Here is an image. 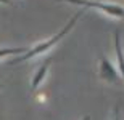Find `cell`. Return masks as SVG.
Returning a JSON list of instances; mask_svg holds the SVG:
<instances>
[{
	"label": "cell",
	"mask_w": 124,
	"mask_h": 120,
	"mask_svg": "<svg viewBox=\"0 0 124 120\" xmlns=\"http://www.w3.org/2000/svg\"><path fill=\"white\" fill-rule=\"evenodd\" d=\"M69 3H76V5H84L89 8H95V10H101L103 13L115 16V18H124V8L119 5L115 3H103V2H92V0H64Z\"/></svg>",
	"instance_id": "2"
},
{
	"label": "cell",
	"mask_w": 124,
	"mask_h": 120,
	"mask_svg": "<svg viewBox=\"0 0 124 120\" xmlns=\"http://www.w3.org/2000/svg\"><path fill=\"white\" fill-rule=\"evenodd\" d=\"M26 48H0V58L3 56H13V55H24Z\"/></svg>",
	"instance_id": "6"
},
{
	"label": "cell",
	"mask_w": 124,
	"mask_h": 120,
	"mask_svg": "<svg viewBox=\"0 0 124 120\" xmlns=\"http://www.w3.org/2000/svg\"><path fill=\"white\" fill-rule=\"evenodd\" d=\"M82 14V11H78V13L74 14L73 18L69 19L68 23H66V26H64L63 29H61L58 34H55L52 38H48L47 42H42V43H39V45H36L34 48H31V50H28L26 53H24L23 56H18V58H15L13 61H10V64H18V63H23V61H28V59H32L34 56H39V55H42V53H45V51H48L52 48V46L55 45L56 42H60L61 38L66 35V34L71 31V29L74 27V24L78 23V19H79V16Z\"/></svg>",
	"instance_id": "1"
},
{
	"label": "cell",
	"mask_w": 124,
	"mask_h": 120,
	"mask_svg": "<svg viewBox=\"0 0 124 120\" xmlns=\"http://www.w3.org/2000/svg\"><path fill=\"white\" fill-rule=\"evenodd\" d=\"M50 63H52V58H48L47 61H44V63L40 64V67L37 69V72L34 74V77H32V83H31V90H32V91L40 85V82L44 80V77L47 75V70H48V67H50Z\"/></svg>",
	"instance_id": "4"
},
{
	"label": "cell",
	"mask_w": 124,
	"mask_h": 120,
	"mask_svg": "<svg viewBox=\"0 0 124 120\" xmlns=\"http://www.w3.org/2000/svg\"><path fill=\"white\" fill-rule=\"evenodd\" d=\"M0 87H2V85H0Z\"/></svg>",
	"instance_id": "10"
},
{
	"label": "cell",
	"mask_w": 124,
	"mask_h": 120,
	"mask_svg": "<svg viewBox=\"0 0 124 120\" xmlns=\"http://www.w3.org/2000/svg\"><path fill=\"white\" fill-rule=\"evenodd\" d=\"M115 50H116V58H118V69H119V74L121 77L124 79V51H123V46H121V34L119 31L115 32Z\"/></svg>",
	"instance_id": "5"
},
{
	"label": "cell",
	"mask_w": 124,
	"mask_h": 120,
	"mask_svg": "<svg viewBox=\"0 0 124 120\" xmlns=\"http://www.w3.org/2000/svg\"><path fill=\"white\" fill-rule=\"evenodd\" d=\"M0 3H7V5H10V0H0Z\"/></svg>",
	"instance_id": "8"
},
{
	"label": "cell",
	"mask_w": 124,
	"mask_h": 120,
	"mask_svg": "<svg viewBox=\"0 0 124 120\" xmlns=\"http://www.w3.org/2000/svg\"><path fill=\"white\" fill-rule=\"evenodd\" d=\"M82 120H90V115H85V117H84Z\"/></svg>",
	"instance_id": "9"
},
{
	"label": "cell",
	"mask_w": 124,
	"mask_h": 120,
	"mask_svg": "<svg viewBox=\"0 0 124 120\" xmlns=\"http://www.w3.org/2000/svg\"><path fill=\"white\" fill-rule=\"evenodd\" d=\"M113 120H119V107L115 106V115H113Z\"/></svg>",
	"instance_id": "7"
},
{
	"label": "cell",
	"mask_w": 124,
	"mask_h": 120,
	"mask_svg": "<svg viewBox=\"0 0 124 120\" xmlns=\"http://www.w3.org/2000/svg\"><path fill=\"white\" fill-rule=\"evenodd\" d=\"M100 79H103L105 82H111V83H121L118 70L113 67V64L105 56H100Z\"/></svg>",
	"instance_id": "3"
}]
</instances>
